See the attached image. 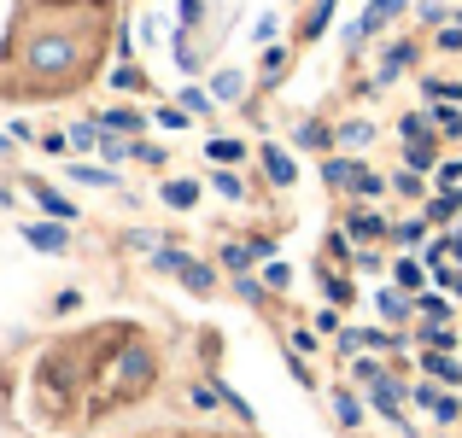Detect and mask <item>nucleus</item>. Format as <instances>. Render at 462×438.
Masks as SVG:
<instances>
[{"instance_id": "1", "label": "nucleus", "mask_w": 462, "mask_h": 438, "mask_svg": "<svg viewBox=\"0 0 462 438\" xmlns=\"http://www.w3.org/2000/svg\"><path fill=\"white\" fill-rule=\"evenodd\" d=\"M322 176H328V187H357L363 164H351V158H328V164H322Z\"/></svg>"}, {"instance_id": "2", "label": "nucleus", "mask_w": 462, "mask_h": 438, "mask_svg": "<svg viewBox=\"0 0 462 438\" xmlns=\"http://www.w3.org/2000/svg\"><path fill=\"white\" fill-rule=\"evenodd\" d=\"M263 169H270V181H282V187H293V176H299V169H293V158H287V152H275V146H263Z\"/></svg>"}, {"instance_id": "3", "label": "nucleus", "mask_w": 462, "mask_h": 438, "mask_svg": "<svg viewBox=\"0 0 462 438\" xmlns=\"http://www.w3.org/2000/svg\"><path fill=\"white\" fill-rule=\"evenodd\" d=\"M23 234H30V246H35V251H65V246H70L65 228H23Z\"/></svg>"}, {"instance_id": "4", "label": "nucleus", "mask_w": 462, "mask_h": 438, "mask_svg": "<svg viewBox=\"0 0 462 438\" xmlns=\"http://www.w3.org/2000/svg\"><path fill=\"white\" fill-rule=\"evenodd\" d=\"M35 199H42V211H47V216H65V223L77 216V205H70V199H59L53 187H35Z\"/></svg>"}, {"instance_id": "5", "label": "nucleus", "mask_w": 462, "mask_h": 438, "mask_svg": "<svg viewBox=\"0 0 462 438\" xmlns=\"http://www.w3.org/2000/svg\"><path fill=\"white\" fill-rule=\"evenodd\" d=\"M193 199H199V187H193V181H170V187H164V205H176V211H188Z\"/></svg>"}, {"instance_id": "6", "label": "nucleus", "mask_w": 462, "mask_h": 438, "mask_svg": "<svg viewBox=\"0 0 462 438\" xmlns=\"http://www.w3.org/2000/svg\"><path fill=\"white\" fill-rule=\"evenodd\" d=\"M70 176H77V181H88V187H117V176H112V169H94V164H77Z\"/></svg>"}, {"instance_id": "7", "label": "nucleus", "mask_w": 462, "mask_h": 438, "mask_svg": "<svg viewBox=\"0 0 462 438\" xmlns=\"http://www.w3.org/2000/svg\"><path fill=\"white\" fill-rule=\"evenodd\" d=\"M381 216H374V211H357V216H351V234H357V240H374V234H381Z\"/></svg>"}, {"instance_id": "8", "label": "nucleus", "mask_w": 462, "mask_h": 438, "mask_svg": "<svg viewBox=\"0 0 462 438\" xmlns=\"http://www.w3.org/2000/svg\"><path fill=\"white\" fill-rule=\"evenodd\" d=\"M181 281H188L193 292H211V269H205V263H193V258H188V263H181Z\"/></svg>"}, {"instance_id": "9", "label": "nucleus", "mask_w": 462, "mask_h": 438, "mask_svg": "<svg viewBox=\"0 0 462 438\" xmlns=\"http://www.w3.org/2000/svg\"><path fill=\"white\" fill-rule=\"evenodd\" d=\"M100 129H117V135H129V129H141L135 112H100Z\"/></svg>"}, {"instance_id": "10", "label": "nucleus", "mask_w": 462, "mask_h": 438, "mask_svg": "<svg viewBox=\"0 0 462 438\" xmlns=\"http://www.w3.org/2000/svg\"><path fill=\"white\" fill-rule=\"evenodd\" d=\"M211 158H217V164H240L246 146H240V141H211Z\"/></svg>"}, {"instance_id": "11", "label": "nucleus", "mask_w": 462, "mask_h": 438, "mask_svg": "<svg viewBox=\"0 0 462 438\" xmlns=\"http://www.w3.org/2000/svg\"><path fill=\"white\" fill-rule=\"evenodd\" d=\"M421 362H428V369L439 374V380H462V369H457L451 357H445V351H433V357H421Z\"/></svg>"}, {"instance_id": "12", "label": "nucleus", "mask_w": 462, "mask_h": 438, "mask_svg": "<svg viewBox=\"0 0 462 438\" xmlns=\"http://www.w3.org/2000/svg\"><path fill=\"white\" fill-rule=\"evenodd\" d=\"M211 94H217V100H235V94H240V70H223V77L211 82Z\"/></svg>"}, {"instance_id": "13", "label": "nucleus", "mask_w": 462, "mask_h": 438, "mask_svg": "<svg viewBox=\"0 0 462 438\" xmlns=\"http://www.w3.org/2000/svg\"><path fill=\"white\" fill-rule=\"evenodd\" d=\"M328 18H334V0H316V12H310L305 35H322V30H328Z\"/></svg>"}, {"instance_id": "14", "label": "nucleus", "mask_w": 462, "mask_h": 438, "mask_svg": "<svg viewBox=\"0 0 462 438\" xmlns=\"http://www.w3.org/2000/svg\"><path fill=\"white\" fill-rule=\"evenodd\" d=\"M404 65H410V47H393V53L381 59V82H386V77H398Z\"/></svg>"}, {"instance_id": "15", "label": "nucleus", "mask_w": 462, "mask_h": 438, "mask_svg": "<svg viewBox=\"0 0 462 438\" xmlns=\"http://www.w3.org/2000/svg\"><path fill=\"white\" fill-rule=\"evenodd\" d=\"M433 164V141H410V169H428Z\"/></svg>"}, {"instance_id": "16", "label": "nucleus", "mask_w": 462, "mask_h": 438, "mask_svg": "<svg viewBox=\"0 0 462 438\" xmlns=\"http://www.w3.org/2000/svg\"><path fill=\"white\" fill-rule=\"evenodd\" d=\"M457 205H462V193H439V199H433V211H428V216H433V223H445V216H451Z\"/></svg>"}, {"instance_id": "17", "label": "nucleus", "mask_w": 462, "mask_h": 438, "mask_svg": "<svg viewBox=\"0 0 462 438\" xmlns=\"http://www.w3.org/2000/svg\"><path fill=\"white\" fill-rule=\"evenodd\" d=\"M181 112H211V94H199V88H181Z\"/></svg>"}, {"instance_id": "18", "label": "nucleus", "mask_w": 462, "mask_h": 438, "mask_svg": "<svg viewBox=\"0 0 462 438\" xmlns=\"http://www.w3.org/2000/svg\"><path fill=\"white\" fill-rule=\"evenodd\" d=\"M339 141H346V146H363V141H374V129L369 123H346V129H339Z\"/></svg>"}, {"instance_id": "19", "label": "nucleus", "mask_w": 462, "mask_h": 438, "mask_svg": "<svg viewBox=\"0 0 462 438\" xmlns=\"http://www.w3.org/2000/svg\"><path fill=\"white\" fill-rule=\"evenodd\" d=\"M141 82H147V77H141V70H135V65H124V70H112V88H141Z\"/></svg>"}, {"instance_id": "20", "label": "nucleus", "mask_w": 462, "mask_h": 438, "mask_svg": "<svg viewBox=\"0 0 462 438\" xmlns=\"http://www.w3.org/2000/svg\"><path fill=\"white\" fill-rule=\"evenodd\" d=\"M416 310H428V322H433V327H439V322H445V315H451V304H445V298H421V304H416Z\"/></svg>"}, {"instance_id": "21", "label": "nucleus", "mask_w": 462, "mask_h": 438, "mask_svg": "<svg viewBox=\"0 0 462 438\" xmlns=\"http://www.w3.org/2000/svg\"><path fill=\"white\" fill-rule=\"evenodd\" d=\"M451 12H445V0H421V23H445Z\"/></svg>"}, {"instance_id": "22", "label": "nucleus", "mask_w": 462, "mask_h": 438, "mask_svg": "<svg viewBox=\"0 0 462 438\" xmlns=\"http://www.w3.org/2000/svg\"><path fill=\"white\" fill-rule=\"evenodd\" d=\"M381 187H386V181L374 176V169H363V176H357V193H363V199H374V193H381Z\"/></svg>"}, {"instance_id": "23", "label": "nucleus", "mask_w": 462, "mask_h": 438, "mask_svg": "<svg viewBox=\"0 0 462 438\" xmlns=\"http://www.w3.org/2000/svg\"><path fill=\"white\" fill-rule=\"evenodd\" d=\"M398 281H404V287H421V263L404 258V263H398Z\"/></svg>"}, {"instance_id": "24", "label": "nucleus", "mask_w": 462, "mask_h": 438, "mask_svg": "<svg viewBox=\"0 0 462 438\" xmlns=\"http://www.w3.org/2000/svg\"><path fill=\"white\" fill-rule=\"evenodd\" d=\"M374 304H381V315H393V322H398V315H404V298H398V292H381V298H374Z\"/></svg>"}, {"instance_id": "25", "label": "nucleus", "mask_w": 462, "mask_h": 438, "mask_svg": "<svg viewBox=\"0 0 462 438\" xmlns=\"http://www.w3.org/2000/svg\"><path fill=\"white\" fill-rule=\"evenodd\" d=\"M70 141H77V146H94V141H100V123H77V129H70Z\"/></svg>"}, {"instance_id": "26", "label": "nucleus", "mask_w": 462, "mask_h": 438, "mask_svg": "<svg viewBox=\"0 0 462 438\" xmlns=\"http://www.w3.org/2000/svg\"><path fill=\"white\" fill-rule=\"evenodd\" d=\"M217 193H223V199H240V181L228 176V169H217Z\"/></svg>"}, {"instance_id": "27", "label": "nucleus", "mask_w": 462, "mask_h": 438, "mask_svg": "<svg viewBox=\"0 0 462 438\" xmlns=\"http://www.w3.org/2000/svg\"><path fill=\"white\" fill-rule=\"evenodd\" d=\"M158 123H164V129H188V112H176V105H164V112H158Z\"/></svg>"}, {"instance_id": "28", "label": "nucleus", "mask_w": 462, "mask_h": 438, "mask_svg": "<svg viewBox=\"0 0 462 438\" xmlns=\"http://www.w3.org/2000/svg\"><path fill=\"white\" fill-rule=\"evenodd\" d=\"M240 298H246V304H263V281H246V275H240Z\"/></svg>"}, {"instance_id": "29", "label": "nucleus", "mask_w": 462, "mask_h": 438, "mask_svg": "<svg viewBox=\"0 0 462 438\" xmlns=\"http://www.w3.org/2000/svg\"><path fill=\"white\" fill-rule=\"evenodd\" d=\"M439 47H445V53H457V47H462V23H451V30H439Z\"/></svg>"}, {"instance_id": "30", "label": "nucleus", "mask_w": 462, "mask_h": 438, "mask_svg": "<svg viewBox=\"0 0 462 438\" xmlns=\"http://www.w3.org/2000/svg\"><path fill=\"white\" fill-rule=\"evenodd\" d=\"M263 281H270V287H287L293 275H287V263H270V269H263Z\"/></svg>"}, {"instance_id": "31", "label": "nucleus", "mask_w": 462, "mask_h": 438, "mask_svg": "<svg viewBox=\"0 0 462 438\" xmlns=\"http://www.w3.org/2000/svg\"><path fill=\"white\" fill-rule=\"evenodd\" d=\"M457 23H462V12H457Z\"/></svg>"}]
</instances>
